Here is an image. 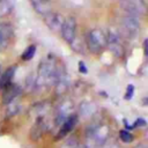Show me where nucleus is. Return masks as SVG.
Instances as JSON below:
<instances>
[{"instance_id": "1", "label": "nucleus", "mask_w": 148, "mask_h": 148, "mask_svg": "<svg viewBox=\"0 0 148 148\" xmlns=\"http://www.w3.org/2000/svg\"><path fill=\"white\" fill-rule=\"evenodd\" d=\"M58 67L52 57L44 58L38 66L37 75L35 76V89H44L51 84H54Z\"/></svg>"}, {"instance_id": "2", "label": "nucleus", "mask_w": 148, "mask_h": 148, "mask_svg": "<svg viewBox=\"0 0 148 148\" xmlns=\"http://www.w3.org/2000/svg\"><path fill=\"white\" fill-rule=\"evenodd\" d=\"M87 46L92 53H99L106 46V35L101 29H91L87 35Z\"/></svg>"}, {"instance_id": "3", "label": "nucleus", "mask_w": 148, "mask_h": 148, "mask_svg": "<svg viewBox=\"0 0 148 148\" xmlns=\"http://www.w3.org/2000/svg\"><path fill=\"white\" fill-rule=\"evenodd\" d=\"M120 27L123 30V34L131 39H134L138 37L139 31H140V23L136 16L133 15H126L121 18L120 21Z\"/></svg>"}, {"instance_id": "4", "label": "nucleus", "mask_w": 148, "mask_h": 148, "mask_svg": "<svg viewBox=\"0 0 148 148\" xmlns=\"http://www.w3.org/2000/svg\"><path fill=\"white\" fill-rule=\"evenodd\" d=\"M106 46L109 50L116 56V57H121L124 53V46L123 42L120 38V35L117 30L110 29L108 35H106Z\"/></svg>"}, {"instance_id": "5", "label": "nucleus", "mask_w": 148, "mask_h": 148, "mask_svg": "<svg viewBox=\"0 0 148 148\" xmlns=\"http://www.w3.org/2000/svg\"><path fill=\"white\" fill-rule=\"evenodd\" d=\"M76 27H77V24H76L75 17L69 16V17L65 18V22L60 30L62 39L71 45L74 44V42L76 39Z\"/></svg>"}, {"instance_id": "6", "label": "nucleus", "mask_w": 148, "mask_h": 148, "mask_svg": "<svg viewBox=\"0 0 148 148\" xmlns=\"http://www.w3.org/2000/svg\"><path fill=\"white\" fill-rule=\"evenodd\" d=\"M110 135V128L106 125H97L90 131L89 139L96 146H103Z\"/></svg>"}, {"instance_id": "7", "label": "nucleus", "mask_w": 148, "mask_h": 148, "mask_svg": "<svg viewBox=\"0 0 148 148\" xmlns=\"http://www.w3.org/2000/svg\"><path fill=\"white\" fill-rule=\"evenodd\" d=\"M121 7L128 15L133 16H138L147 12L143 0H124L121 1Z\"/></svg>"}, {"instance_id": "8", "label": "nucleus", "mask_w": 148, "mask_h": 148, "mask_svg": "<svg viewBox=\"0 0 148 148\" xmlns=\"http://www.w3.org/2000/svg\"><path fill=\"white\" fill-rule=\"evenodd\" d=\"M44 22L52 31H60L62 28V24L65 22V17L61 14L52 10L51 13H49L44 16Z\"/></svg>"}, {"instance_id": "9", "label": "nucleus", "mask_w": 148, "mask_h": 148, "mask_svg": "<svg viewBox=\"0 0 148 148\" xmlns=\"http://www.w3.org/2000/svg\"><path fill=\"white\" fill-rule=\"evenodd\" d=\"M68 86H69V77H68L67 73L62 68H58L56 81H54V87H56L57 94L58 95L64 94L67 90Z\"/></svg>"}, {"instance_id": "10", "label": "nucleus", "mask_w": 148, "mask_h": 148, "mask_svg": "<svg viewBox=\"0 0 148 148\" xmlns=\"http://www.w3.org/2000/svg\"><path fill=\"white\" fill-rule=\"evenodd\" d=\"M76 123H77V117H76V114H69V116L65 119V121L60 125V130H59V132H58V134H57V136H56V140H60V139L65 138V136L75 127Z\"/></svg>"}, {"instance_id": "11", "label": "nucleus", "mask_w": 148, "mask_h": 148, "mask_svg": "<svg viewBox=\"0 0 148 148\" xmlns=\"http://www.w3.org/2000/svg\"><path fill=\"white\" fill-rule=\"evenodd\" d=\"M30 3L32 6L34 10L39 15L45 16L46 14L52 12L51 0H30Z\"/></svg>"}, {"instance_id": "12", "label": "nucleus", "mask_w": 148, "mask_h": 148, "mask_svg": "<svg viewBox=\"0 0 148 148\" xmlns=\"http://www.w3.org/2000/svg\"><path fill=\"white\" fill-rule=\"evenodd\" d=\"M12 36H13L12 25L6 22H0V51L7 46Z\"/></svg>"}, {"instance_id": "13", "label": "nucleus", "mask_w": 148, "mask_h": 148, "mask_svg": "<svg viewBox=\"0 0 148 148\" xmlns=\"http://www.w3.org/2000/svg\"><path fill=\"white\" fill-rule=\"evenodd\" d=\"M5 92H3V96H2V101L5 104H9L12 103L13 101H15L20 94H21V88L14 83H12L10 86H8L6 89H3Z\"/></svg>"}, {"instance_id": "14", "label": "nucleus", "mask_w": 148, "mask_h": 148, "mask_svg": "<svg viewBox=\"0 0 148 148\" xmlns=\"http://www.w3.org/2000/svg\"><path fill=\"white\" fill-rule=\"evenodd\" d=\"M45 128H46V125H45L44 118H43V117H38V118H37V121H36V123L34 124V126L31 127L30 138H31L34 141L39 140V139L42 138V135L44 134Z\"/></svg>"}, {"instance_id": "15", "label": "nucleus", "mask_w": 148, "mask_h": 148, "mask_svg": "<svg viewBox=\"0 0 148 148\" xmlns=\"http://www.w3.org/2000/svg\"><path fill=\"white\" fill-rule=\"evenodd\" d=\"M15 71L16 67L15 66H10L9 68H7L1 75H0V88L1 89H6L8 86H10L13 82V77L15 75Z\"/></svg>"}, {"instance_id": "16", "label": "nucleus", "mask_w": 148, "mask_h": 148, "mask_svg": "<svg viewBox=\"0 0 148 148\" xmlns=\"http://www.w3.org/2000/svg\"><path fill=\"white\" fill-rule=\"evenodd\" d=\"M95 110H96L95 104L89 103V102H84V103H82L81 106H80V112H81L84 117L91 116V114L95 112Z\"/></svg>"}, {"instance_id": "17", "label": "nucleus", "mask_w": 148, "mask_h": 148, "mask_svg": "<svg viewBox=\"0 0 148 148\" xmlns=\"http://www.w3.org/2000/svg\"><path fill=\"white\" fill-rule=\"evenodd\" d=\"M13 5L9 0H0V17L8 15L12 12Z\"/></svg>"}, {"instance_id": "18", "label": "nucleus", "mask_w": 148, "mask_h": 148, "mask_svg": "<svg viewBox=\"0 0 148 148\" xmlns=\"http://www.w3.org/2000/svg\"><path fill=\"white\" fill-rule=\"evenodd\" d=\"M36 54V45H29L27 49H25V51L22 53V59L23 60H31L32 58H34V56Z\"/></svg>"}, {"instance_id": "19", "label": "nucleus", "mask_w": 148, "mask_h": 148, "mask_svg": "<svg viewBox=\"0 0 148 148\" xmlns=\"http://www.w3.org/2000/svg\"><path fill=\"white\" fill-rule=\"evenodd\" d=\"M7 105H8V109H7V114H8V116L17 114V113L20 112V110H21V106L18 105V103L16 102V99L13 101L12 103L7 104Z\"/></svg>"}, {"instance_id": "20", "label": "nucleus", "mask_w": 148, "mask_h": 148, "mask_svg": "<svg viewBox=\"0 0 148 148\" xmlns=\"http://www.w3.org/2000/svg\"><path fill=\"white\" fill-rule=\"evenodd\" d=\"M60 148H81V147H80V142L77 138H69L62 143Z\"/></svg>"}, {"instance_id": "21", "label": "nucleus", "mask_w": 148, "mask_h": 148, "mask_svg": "<svg viewBox=\"0 0 148 148\" xmlns=\"http://www.w3.org/2000/svg\"><path fill=\"white\" fill-rule=\"evenodd\" d=\"M119 138L125 143H130V142L133 141V135L128 131H125V130H123V131L119 132Z\"/></svg>"}, {"instance_id": "22", "label": "nucleus", "mask_w": 148, "mask_h": 148, "mask_svg": "<svg viewBox=\"0 0 148 148\" xmlns=\"http://www.w3.org/2000/svg\"><path fill=\"white\" fill-rule=\"evenodd\" d=\"M133 91H134V87H133V86H128V87H127V94H126L125 98L130 99V98L132 97V95H133Z\"/></svg>"}, {"instance_id": "23", "label": "nucleus", "mask_w": 148, "mask_h": 148, "mask_svg": "<svg viewBox=\"0 0 148 148\" xmlns=\"http://www.w3.org/2000/svg\"><path fill=\"white\" fill-rule=\"evenodd\" d=\"M79 71H80L81 73H87V72H88V69H87L84 62H82V61L79 62Z\"/></svg>"}, {"instance_id": "24", "label": "nucleus", "mask_w": 148, "mask_h": 148, "mask_svg": "<svg viewBox=\"0 0 148 148\" xmlns=\"http://www.w3.org/2000/svg\"><path fill=\"white\" fill-rule=\"evenodd\" d=\"M145 125H146V121H145V119H142V118L136 119V121H135V124H134L135 127H138V126H145Z\"/></svg>"}, {"instance_id": "25", "label": "nucleus", "mask_w": 148, "mask_h": 148, "mask_svg": "<svg viewBox=\"0 0 148 148\" xmlns=\"http://www.w3.org/2000/svg\"><path fill=\"white\" fill-rule=\"evenodd\" d=\"M96 147H97V146H96V145L90 140V141H88L86 145H83V147H82V148H96Z\"/></svg>"}, {"instance_id": "26", "label": "nucleus", "mask_w": 148, "mask_h": 148, "mask_svg": "<svg viewBox=\"0 0 148 148\" xmlns=\"http://www.w3.org/2000/svg\"><path fill=\"white\" fill-rule=\"evenodd\" d=\"M143 49H145V53L146 56L148 57V39L145 40V44H143Z\"/></svg>"}, {"instance_id": "27", "label": "nucleus", "mask_w": 148, "mask_h": 148, "mask_svg": "<svg viewBox=\"0 0 148 148\" xmlns=\"http://www.w3.org/2000/svg\"><path fill=\"white\" fill-rule=\"evenodd\" d=\"M134 148H148L146 145H143V143H139V145H136Z\"/></svg>"}, {"instance_id": "28", "label": "nucleus", "mask_w": 148, "mask_h": 148, "mask_svg": "<svg viewBox=\"0 0 148 148\" xmlns=\"http://www.w3.org/2000/svg\"><path fill=\"white\" fill-rule=\"evenodd\" d=\"M110 148H119V147H117V146H112V147H110Z\"/></svg>"}, {"instance_id": "29", "label": "nucleus", "mask_w": 148, "mask_h": 148, "mask_svg": "<svg viewBox=\"0 0 148 148\" xmlns=\"http://www.w3.org/2000/svg\"><path fill=\"white\" fill-rule=\"evenodd\" d=\"M0 75H1V67H0Z\"/></svg>"}, {"instance_id": "30", "label": "nucleus", "mask_w": 148, "mask_h": 148, "mask_svg": "<svg viewBox=\"0 0 148 148\" xmlns=\"http://www.w3.org/2000/svg\"><path fill=\"white\" fill-rule=\"evenodd\" d=\"M120 1H124V0H120Z\"/></svg>"}]
</instances>
